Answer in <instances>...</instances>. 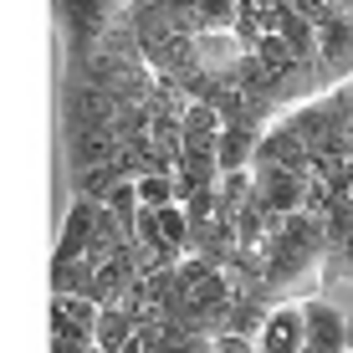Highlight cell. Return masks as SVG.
<instances>
[{
  "instance_id": "1",
  "label": "cell",
  "mask_w": 353,
  "mask_h": 353,
  "mask_svg": "<svg viewBox=\"0 0 353 353\" xmlns=\"http://www.w3.org/2000/svg\"><path fill=\"white\" fill-rule=\"evenodd\" d=\"M307 343V318H302V302H272L266 307V318L256 327V348L266 353H302Z\"/></svg>"
},
{
  "instance_id": "2",
  "label": "cell",
  "mask_w": 353,
  "mask_h": 353,
  "mask_svg": "<svg viewBox=\"0 0 353 353\" xmlns=\"http://www.w3.org/2000/svg\"><path fill=\"white\" fill-rule=\"evenodd\" d=\"M348 348H353V323H348Z\"/></svg>"
},
{
  "instance_id": "3",
  "label": "cell",
  "mask_w": 353,
  "mask_h": 353,
  "mask_svg": "<svg viewBox=\"0 0 353 353\" xmlns=\"http://www.w3.org/2000/svg\"><path fill=\"white\" fill-rule=\"evenodd\" d=\"M343 353H353V348H348V343H343Z\"/></svg>"
}]
</instances>
